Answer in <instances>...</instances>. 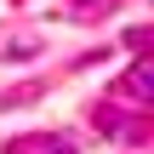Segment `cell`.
Listing matches in <instances>:
<instances>
[{
  "mask_svg": "<svg viewBox=\"0 0 154 154\" xmlns=\"http://www.w3.org/2000/svg\"><path fill=\"white\" fill-rule=\"evenodd\" d=\"M114 97H126V103H137V109L154 103V63H149V51H137V63L114 80Z\"/></svg>",
  "mask_w": 154,
  "mask_h": 154,
  "instance_id": "6da1fadb",
  "label": "cell"
},
{
  "mask_svg": "<svg viewBox=\"0 0 154 154\" xmlns=\"http://www.w3.org/2000/svg\"><path fill=\"white\" fill-rule=\"evenodd\" d=\"M6 154H80L63 131H29V137H11Z\"/></svg>",
  "mask_w": 154,
  "mask_h": 154,
  "instance_id": "7a4b0ae2",
  "label": "cell"
}]
</instances>
